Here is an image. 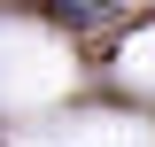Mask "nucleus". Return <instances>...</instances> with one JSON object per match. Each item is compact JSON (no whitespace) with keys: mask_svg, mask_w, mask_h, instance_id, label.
Segmentation results:
<instances>
[]
</instances>
